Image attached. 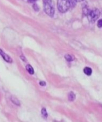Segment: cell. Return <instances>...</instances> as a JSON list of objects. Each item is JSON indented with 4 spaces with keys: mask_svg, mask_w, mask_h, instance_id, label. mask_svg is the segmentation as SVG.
Returning <instances> with one entry per match:
<instances>
[{
    "mask_svg": "<svg viewBox=\"0 0 102 122\" xmlns=\"http://www.w3.org/2000/svg\"><path fill=\"white\" fill-rule=\"evenodd\" d=\"M41 113H42V115L43 116V117L45 118H47V112H46V109L45 108H42L41 111Z\"/></svg>",
    "mask_w": 102,
    "mask_h": 122,
    "instance_id": "9c48e42d",
    "label": "cell"
},
{
    "mask_svg": "<svg viewBox=\"0 0 102 122\" xmlns=\"http://www.w3.org/2000/svg\"><path fill=\"white\" fill-rule=\"evenodd\" d=\"M43 7L45 13L53 17L55 13L54 4L52 0H43Z\"/></svg>",
    "mask_w": 102,
    "mask_h": 122,
    "instance_id": "6da1fadb",
    "label": "cell"
},
{
    "mask_svg": "<svg viewBox=\"0 0 102 122\" xmlns=\"http://www.w3.org/2000/svg\"><path fill=\"white\" fill-rule=\"evenodd\" d=\"M33 8H34L36 11H39V7H38L37 5L36 4H34L33 5Z\"/></svg>",
    "mask_w": 102,
    "mask_h": 122,
    "instance_id": "8fae6325",
    "label": "cell"
},
{
    "mask_svg": "<svg viewBox=\"0 0 102 122\" xmlns=\"http://www.w3.org/2000/svg\"><path fill=\"white\" fill-rule=\"evenodd\" d=\"M84 73L87 76H90L92 73V70L91 68L88 67H86L84 69Z\"/></svg>",
    "mask_w": 102,
    "mask_h": 122,
    "instance_id": "5b68a950",
    "label": "cell"
},
{
    "mask_svg": "<svg viewBox=\"0 0 102 122\" xmlns=\"http://www.w3.org/2000/svg\"><path fill=\"white\" fill-rule=\"evenodd\" d=\"M57 6L60 13H65L70 8L71 2L70 0H58Z\"/></svg>",
    "mask_w": 102,
    "mask_h": 122,
    "instance_id": "7a4b0ae2",
    "label": "cell"
},
{
    "mask_svg": "<svg viewBox=\"0 0 102 122\" xmlns=\"http://www.w3.org/2000/svg\"><path fill=\"white\" fill-rule=\"evenodd\" d=\"M40 85L41 86H45L46 85V83L45 82H40Z\"/></svg>",
    "mask_w": 102,
    "mask_h": 122,
    "instance_id": "7c38bea8",
    "label": "cell"
},
{
    "mask_svg": "<svg viewBox=\"0 0 102 122\" xmlns=\"http://www.w3.org/2000/svg\"><path fill=\"white\" fill-rule=\"evenodd\" d=\"M26 70H27V71H28L30 75H33V74H34V70H33V68L30 65H29V64L26 66Z\"/></svg>",
    "mask_w": 102,
    "mask_h": 122,
    "instance_id": "8992f818",
    "label": "cell"
},
{
    "mask_svg": "<svg viewBox=\"0 0 102 122\" xmlns=\"http://www.w3.org/2000/svg\"><path fill=\"white\" fill-rule=\"evenodd\" d=\"M0 54L1 55V56L2 57V58L4 59V60L5 61L8 62V63H12L13 60H12L11 58L9 56H8L7 54H6L5 52H4L1 50H0Z\"/></svg>",
    "mask_w": 102,
    "mask_h": 122,
    "instance_id": "277c9868",
    "label": "cell"
},
{
    "mask_svg": "<svg viewBox=\"0 0 102 122\" xmlns=\"http://www.w3.org/2000/svg\"><path fill=\"white\" fill-rule=\"evenodd\" d=\"M75 1H77V2H81V1H83L84 0H75Z\"/></svg>",
    "mask_w": 102,
    "mask_h": 122,
    "instance_id": "5bb4252c",
    "label": "cell"
},
{
    "mask_svg": "<svg viewBox=\"0 0 102 122\" xmlns=\"http://www.w3.org/2000/svg\"><path fill=\"white\" fill-rule=\"evenodd\" d=\"M65 58L68 61H73L74 60V57L72 56V55H70V54H66L65 55Z\"/></svg>",
    "mask_w": 102,
    "mask_h": 122,
    "instance_id": "ba28073f",
    "label": "cell"
},
{
    "mask_svg": "<svg viewBox=\"0 0 102 122\" xmlns=\"http://www.w3.org/2000/svg\"><path fill=\"white\" fill-rule=\"evenodd\" d=\"M100 11L97 8H94V9L91 10H89L87 15L89 21H91V22H94L100 16Z\"/></svg>",
    "mask_w": 102,
    "mask_h": 122,
    "instance_id": "3957f363",
    "label": "cell"
},
{
    "mask_svg": "<svg viewBox=\"0 0 102 122\" xmlns=\"http://www.w3.org/2000/svg\"><path fill=\"white\" fill-rule=\"evenodd\" d=\"M75 95L74 94V92H71L69 93L68 94V100L71 101H74V100L75 99Z\"/></svg>",
    "mask_w": 102,
    "mask_h": 122,
    "instance_id": "52a82bcc",
    "label": "cell"
},
{
    "mask_svg": "<svg viewBox=\"0 0 102 122\" xmlns=\"http://www.w3.org/2000/svg\"><path fill=\"white\" fill-rule=\"evenodd\" d=\"M37 0H28V2H30V3H33V2H36Z\"/></svg>",
    "mask_w": 102,
    "mask_h": 122,
    "instance_id": "4fadbf2b",
    "label": "cell"
},
{
    "mask_svg": "<svg viewBox=\"0 0 102 122\" xmlns=\"http://www.w3.org/2000/svg\"><path fill=\"white\" fill-rule=\"evenodd\" d=\"M97 26L98 27H102V19H100L97 22Z\"/></svg>",
    "mask_w": 102,
    "mask_h": 122,
    "instance_id": "30bf717a",
    "label": "cell"
}]
</instances>
